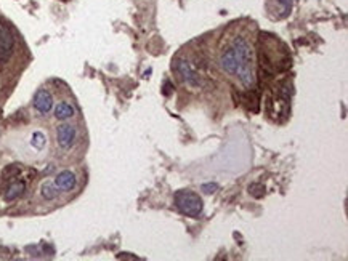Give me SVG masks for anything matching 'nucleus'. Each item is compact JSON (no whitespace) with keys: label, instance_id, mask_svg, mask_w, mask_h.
<instances>
[{"label":"nucleus","instance_id":"nucleus-9","mask_svg":"<svg viewBox=\"0 0 348 261\" xmlns=\"http://www.w3.org/2000/svg\"><path fill=\"white\" fill-rule=\"evenodd\" d=\"M32 103H34V109H36L39 114L45 116L51 111V108H53V97H51L48 90L40 89L36 92V95H34Z\"/></svg>","mask_w":348,"mask_h":261},{"label":"nucleus","instance_id":"nucleus-13","mask_svg":"<svg viewBox=\"0 0 348 261\" xmlns=\"http://www.w3.org/2000/svg\"><path fill=\"white\" fill-rule=\"evenodd\" d=\"M276 2V18H284L291 13V8H292V0H274Z\"/></svg>","mask_w":348,"mask_h":261},{"label":"nucleus","instance_id":"nucleus-8","mask_svg":"<svg viewBox=\"0 0 348 261\" xmlns=\"http://www.w3.org/2000/svg\"><path fill=\"white\" fill-rule=\"evenodd\" d=\"M59 193H71L77 186V175L71 170H61L53 180Z\"/></svg>","mask_w":348,"mask_h":261},{"label":"nucleus","instance_id":"nucleus-6","mask_svg":"<svg viewBox=\"0 0 348 261\" xmlns=\"http://www.w3.org/2000/svg\"><path fill=\"white\" fill-rule=\"evenodd\" d=\"M77 141V128L73 124H61L56 127V143L64 151H69Z\"/></svg>","mask_w":348,"mask_h":261},{"label":"nucleus","instance_id":"nucleus-5","mask_svg":"<svg viewBox=\"0 0 348 261\" xmlns=\"http://www.w3.org/2000/svg\"><path fill=\"white\" fill-rule=\"evenodd\" d=\"M15 50V36L5 23H0V64L12 58Z\"/></svg>","mask_w":348,"mask_h":261},{"label":"nucleus","instance_id":"nucleus-7","mask_svg":"<svg viewBox=\"0 0 348 261\" xmlns=\"http://www.w3.org/2000/svg\"><path fill=\"white\" fill-rule=\"evenodd\" d=\"M26 189H28V185L26 181L20 177H15V180H12L8 183V186L4 191V201L5 202H15L21 199L26 194Z\"/></svg>","mask_w":348,"mask_h":261},{"label":"nucleus","instance_id":"nucleus-14","mask_svg":"<svg viewBox=\"0 0 348 261\" xmlns=\"http://www.w3.org/2000/svg\"><path fill=\"white\" fill-rule=\"evenodd\" d=\"M219 188L217 185H204L202 186V191H205V193H214V191Z\"/></svg>","mask_w":348,"mask_h":261},{"label":"nucleus","instance_id":"nucleus-4","mask_svg":"<svg viewBox=\"0 0 348 261\" xmlns=\"http://www.w3.org/2000/svg\"><path fill=\"white\" fill-rule=\"evenodd\" d=\"M172 67H173V71L178 74L181 82H183L186 86H189V89H201V86H202L204 79H202L201 72H199L188 59L177 58L175 61H173Z\"/></svg>","mask_w":348,"mask_h":261},{"label":"nucleus","instance_id":"nucleus-10","mask_svg":"<svg viewBox=\"0 0 348 261\" xmlns=\"http://www.w3.org/2000/svg\"><path fill=\"white\" fill-rule=\"evenodd\" d=\"M76 116V108L69 101H59L55 106V119L67 120Z\"/></svg>","mask_w":348,"mask_h":261},{"label":"nucleus","instance_id":"nucleus-2","mask_svg":"<svg viewBox=\"0 0 348 261\" xmlns=\"http://www.w3.org/2000/svg\"><path fill=\"white\" fill-rule=\"evenodd\" d=\"M277 39L273 36H262V51H260V58H262V66L271 72L284 71L291 66V56L287 53V48L284 43L281 48H274V43Z\"/></svg>","mask_w":348,"mask_h":261},{"label":"nucleus","instance_id":"nucleus-3","mask_svg":"<svg viewBox=\"0 0 348 261\" xmlns=\"http://www.w3.org/2000/svg\"><path fill=\"white\" fill-rule=\"evenodd\" d=\"M173 204H175V207L178 208V212H181L186 216H191V218H197V216H201V213L204 210L202 199L191 189L177 191L175 196H173Z\"/></svg>","mask_w":348,"mask_h":261},{"label":"nucleus","instance_id":"nucleus-12","mask_svg":"<svg viewBox=\"0 0 348 261\" xmlns=\"http://www.w3.org/2000/svg\"><path fill=\"white\" fill-rule=\"evenodd\" d=\"M29 144L34 151H43L47 146V135L42 132V130H34L31 138H29Z\"/></svg>","mask_w":348,"mask_h":261},{"label":"nucleus","instance_id":"nucleus-11","mask_svg":"<svg viewBox=\"0 0 348 261\" xmlns=\"http://www.w3.org/2000/svg\"><path fill=\"white\" fill-rule=\"evenodd\" d=\"M40 197L43 199V201H47V202H51V201H56L58 196H59V191L58 188L55 186V183L53 181H50V180H45L40 185Z\"/></svg>","mask_w":348,"mask_h":261},{"label":"nucleus","instance_id":"nucleus-1","mask_svg":"<svg viewBox=\"0 0 348 261\" xmlns=\"http://www.w3.org/2000/svg\"><path fill=\"white\" fill-rule=\"evenodd\" d=\"M219 66L222 71L238 80L244 89L255 86L254 71V48L244 34H234L223 39L219 50Z\"/></svg>","mask_w":348,"mask_h":261}]
</instances>
